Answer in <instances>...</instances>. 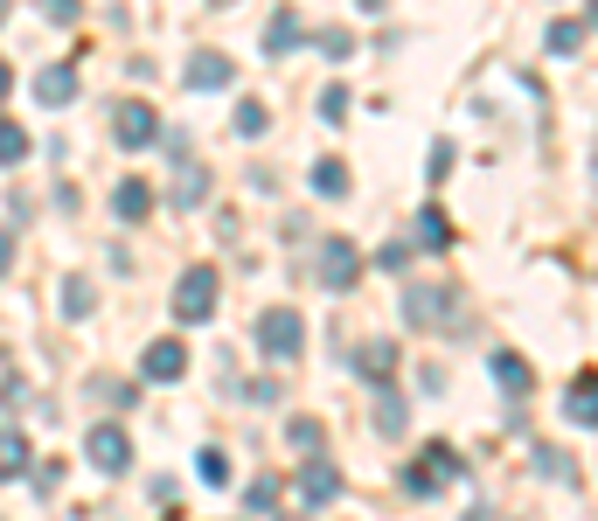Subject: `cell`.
<instances>
[{"label":"cell","mask_w":598,"mask_h":521,"mask_svg":"<svg viewBox=\"0 0 598 521\" xmlns=\"http://www.w3.org/2000/svg\"><path fill=\"white\" fill-rule=\"evenodd\" d=\"M216 265H189L181 272V285H174V320H189V327H202L216 313Z\"/></svg>","instance_id":"6da1fadb"},{"label":"cell","mask_w":598,"mask_h":521,"mask_svg":"<svg viewBox=\"0 0 598 521\" xmlns=\"http://www.w3.org/2000/svg\"><path fill=\"white\" fill-rule=\"evenodd\" d=\"M257 348H265V361H293L306 348V320L293 306H272V313H257Z\"/></svg>","instance_id":"7a4b0ae2"},{"label":"cell","mask_w":598,"mask_h":521,"mask_svg":"<svg viewBox=\"0 0 598 521\" xmlns=\"http://www.w3.org/2000/svg\"><path fill=\"white\" fill-rule=\"evenodd\" d=\"M459 473H466V466H459V452H453V446H425V452H418V466L404 473V493H418V501H425V493L453 487Z\"/></svg>","instance_id":"3957f363"},{"label":"cell","mask_w":598,"mask_h":521,"mask_svg":"<svg viewBox=\"0 0 598 521\" xmlns=\"http://www.w3.org/2000/svg\"><path fill=\"white\" fill-rule=\"evenodd\" d=\"M112 140L133 146V153L153 146V140H161V112H153L146 98H119V104H112Z\"/></svg>","instance_id":"277c9868"},{"label":"cell","mask_w":598,"mask_h":521,"mask_svg":"<svg viewBox=\"0 0 598 521\" xmlns=\"http://www.w3.org/2000/svg\"><path fill=\"white\" fill-rule=\"evenodd\" d=\"M404 320H411V327H425V334L453 327V293H446V285H418V293L404 299Z\"/></svg>","instance_id":"5b68a950"},{"label":"cell","mask_w":598,"mask_h":521,"mask_svg":"<svg viewBox=\"0 0 598 521\" xmlns=\"http://www.w3.org/2000/svg\"><path fill=\"white\" fill-rule=\"evenodd\" d=\"M84 452H91L98 473H125V466H133V438H125L119 425H98V431L84 438Z\"/></svg>","instance_id":"8992f818"},{"label":"cell","mask_w":598,"mask_h":521,"mask_svg":"<svg viewBox=\"0 0 598 521\" xmlns=\"http://www.w3.org/2000/svg\"><path fill=\"white\" fill-rule=\"evenodd\" d=\"M362 278V251L348 237H327L321 244V285H334V293H348V285Z\"/></svg>","instance_id":"52a82bcc"},{"label":"cell","mask_w":598,"mask_h":521,"mask_svg":"<svg viewBox=\"0 0 598 521\" xmlns=\"http://www.w3.org/2000/svg\"><path fill=\"white\" fill-rule=\"evenodd\" d=\"M140 376L146 382H181V376H189V348H181L174 334H161V341L140 355Z\"/></svg>","instance_id":"ba28073f"},{"label":"cell","mask_w":598,"mask_h":521,"mask_svg":"<svg viewBox=\"0 0 598 521\" xmlns=\"http://www.w3.org/2000/svg\"><path fill=\"white\" fill-rule=\"evenodd\" d=\"M293 487H300V501H306V508H327L334 493H342V466H327V459H306L300 473H293Z\"/></svg>","instance_id":"9c48e42d"},{"label":"cell","mask_w":598,"mask_h":521,"mask_svg":"<svg viewBox=\"0 0 598 521\" xmlns=\"http://www.w3.org/2000/svg\"><path fill=\"white\" fill-rule=\"evenodd\" d=\"M230 76H237V63H230L223 49H195V57H189V84L195 91H223Z\"/></svg>","instance_id":"30bf717a"},{"label":"cell","mask_w":598,"mask_h":521,"mask_svg":"<svg viewBox=\"0 0 598 521\" xmlns=\"http://www.w3.org/2000/svg\"><path fill=\"white\" fill-rule=\"evenodd\" d=\"M564 417H570V425H585V431H598V369H585L578 382H570Z\"/></svg>","instance_id":"8fae6325"},{"label":"cell","mask_w":598,"mask_h":521,"mask_svg":"<svg viewBox=\"0 0 598 521\" xmlns=\"http://www.w3.org/2000/svg\"><path fill=\"white\" fill-rule=\"evenodd\" d=\"M174 208H202V202H210V167H202V161H181V174H174Z\"/></svg>","instance_id":"7c38bea8"},{"label":"cell","mask_w":598,"mask_h":521,"mask_svg":"<svg viewBox=\"0 0 598 521\" xmlns=\"http://www.w3.org/2000/svg\"><path fill=\"white\" fill-rule=\"evenodd\" d=\"M112 216L119 223H146L153 216V188H146V181H119V188H112Z\"/></svg>","instance_id":"4fadbf2b"},{"label":"cell","mask_w":598,"mask_h":521,"mask_svg":"<svg viewBox=\"0 0 598 521\" xmlns=\"http://www.w3.org/2000/svg\"><path fill=\"white\" fill-rule=\"evenodd\" d=\"M36 98L49 104V112H63V104L77 98V70H70V63H49V70L36 76Z\"/></svg>","instance_id":"5bb4252c"},{"label":"cell","mask_w":598,"mask_h":521,"mask_svg":"<svg viewBox=\"0 0 598 521\" xmlns=\"http://www.w3.org/2000/svg\"><path fill=\"white\" fill-rule=\"evenodd\" d=\"M418 251H453V216L438 202L418 208Z\"/></svg>","instance_id":"9a60e30c"},{"label":"cell","mask_w":598,"mask_h":521,"mask_svg":"<svg viewBox=\"0 0 598 521\" xmlns=\"http://www.w3.org/2000/svg\"><path fill=\"white\" fill-rule=\"evenodd\" d=\"M355 376L389 382V376H397V348H389V341H362V348H355Z\"/></svg>","instance_id":"2e32d148"},{"label":"cell","mask_w":598,"mask_h":521,"mask_svg":"<svg viewBox=\"0 0 598 521\" xmlns=\"http://www.w3.org/2000/svg\"><path fill=\"white\" fill-rule=\"evenodd\" d=\"M57 299H63V320H91V306H98V293H91L84 272H70V278L57 285Z\"/></svg>","instance_id":"e0dca14e"},{"label":"cell","mask_w":598,"mask_h":521,"mask_svg":"<svg viewBox=\"0 0 598 521\" xmlns=\"http://www.w3.org/2000/svg\"><path fill=\"white\" fill-rule=\"evenodd\" d=\"M300 42H306V21H300L293 8H278L272 29H265V49H272V57H285V49H300Z\"/></svg>","instance_id":"ac0fdd59"},{"label":"cell","mask_w":598,"mask_h":521,"mask_svg":"<svg viewBox=\"0 0 598 521\" xmlns=\"http://www.w3.org/2000/svg\"><path fill=\"white\" fill-rule=\"evenodd\" d=\"M494 382H501L508 397H529V389H536V376H529V361H523V355H508V348L494 355Z\"/></svg>","instance_id":"d6986e66"},{"label":"cell","mask_w":598,"mask_h":521,"mask_svg":"<svg viewBox=\"0 0 598 521\" xmlns=\"http://www.w3.org/2000/svg\"><path fill=\"white\" fill-rule=\"evenodd\" d=\"M285 446H293V452H306V459H321V446H327L321 417H293V425H285Z\"/></svg>","instance_id":"ffe728a7"},{"label":"cell","mask_w":598,"mask_h":521,"mask_svg":"<svg viewBox=\"0 0 598 521\" xmlns=\"http://www.w3.org/2000/svg\"><path fill=\"white\" fill-rule=\"evenodd\" d=\"M21 473H29V438L0 431V480H21Z\"/></svg>","instance_id":"44dd1931"},{"label":"cell","mask_w":598,"mask_h":521,"mask_svg":"<svg viewBox=\"0 0 598 521\" xmlns=\"http://www.w3.org/2000/svg\"><path fill=\"white\" fill-rule=\"evenodd\" d=\"M314 195H348V161H334V153H327V161H314Z\"/></svg>","instance_id":"7402d4cb"},{"label":"cell","mask_w":598,"mask_h":521,"mask_svg":"<svg viewBox=\"0 0 598 521\" xmlns=\"http://www.w3.org/2000/svg\"><path fill=\"white\" fill-rule=\"evenodd\" d=\"M29 133H21V125L14 119H0V167H21V161H29Z\"/></svg>","instance_id":"603a6c76"},{"label":"cell","mask_w":598,"mask_h":521,"mask_svg":"<svg viewBox=\"0 0 598 521\" xmlns=\"http://www.w3.org/2000/svg\"><path fill=\"white\" fill-rule=\"evenodd\" d=\"M265 125H272V112H265L257 98H244V104H237V140H265Z\"/></svg>","instance_id":"cb8c5ba5"},{"label":"cell","mask_w":598,"mask_h":521,"mask_svg":"<svg viewBox=\"0 0 598 521\" xmlns=\"http://www.w3.org/2000/svg\"><path fill=\"white\" fill-rule=\"evenodd\" d=\"M404 425H411L404 397H389V389H383V397H376V431H404Z\"/></svg>","instance_id":"d4e9b609"},{"label":"cell","mask_w":598,"mask_h":521,"mask_svg":"<svg viewBox=\"0 0 598 521\" xmlns=\"http://www.w3.org/2000/svg\"><path fill=\"white\" fill-rule=\"evenodd\" d=\"M536 473H543V480H570V459H564L557 446H536Z\"/></svg>","instance_id":"484cf974"},{"label":"cell","mask_w":598,"mask_h":521,"mask_svg":"<svg viewBox=\"0 0 598 521\" xmlns=\"http://www.w3.org/2000/svg\"><path fill=\"white\" fill-rule=\"evenodd\" d=\"M578 42H585V21H557V29H550V49H557V57H570Z\"/></svg>","instance_id":"4316f807"},{"label":"cell","mask_w":598,"mask_h":521,"mask_svg":"<svg viewBox=\"0 0 598 521\" xmlns=\"http://www.w3.org/2000/svg\"><path fill=\"white\" fill-rule=\"evenodd\" d=\"M272 501H278V480H251V487H244V508H251V514H265Z\"/></svg>","instance_id":"83f0119b"},{"label":"cell","mask_w":598,"mask_h":521,"mask_svg":"<svg viewBox=\"0 0 598 521\" xmlns=\"http://www.w3.org/2000/svg\"><path fill=\"white\" fill-rule=\"evenodd\" d=\"M195 473H202V480H210V487H223V480H230V459H223V452L210 446V452H202V459H195Z\"/></svg>","instance_id":"f1b7e54d"},{"label":"cell","mask_w":598,"mask_h":521,"mask_svg":"<svg viewBox=\"0 0 598 521\" xmlns=\"http://www.w3.org/2000/svg\"><path fill=\"white\" fill-rule=\"evenodd\" d=\"M376 265H383V272H404V265H411V244H404V237H389V244L376 251Z\"/></svg>","instance_id":"f546056e"},{"label":"cell","mask_w":598,"mask_h":521,"mask_svg":"<svg viewBox=\"0 0 598 521\" xmlns=\"http://www.w3.org/2000/svg\"><path fill=\"white\" fill-rule=\"evenodd\" d=\"M42 14H49V21H57V29H70V21H77V14H84V0H42Z\"/></svg>","instance_id":"4dcf8cb0"},{"label":"cell","mask_w":598,"mask_h":521,"mask_svg":"<svg viewBox=\"0 0 598 521\" xmlns=\"http://www.w3.org/2000/svg\"><path fill=\"white\" fill-rule=\"evenodd\" d=\"M321 112H327V119H348V91H342V84H334V91L321 98Z\"/></svg>","instance_id":"1f68e13d"},{"label":"cell","mask_w":598,"mask_h":521,"mask_svg":"<svg viewBox=\"0 0 598 521\" xmlns=\"http://www.w3.org/2000/svg\"><path fill=\"white\" fill-rule=\"evenodd\" d=\"M14 272V229H0V278Z\"/></svg>","instance_id":"d6a6232c"},{"label":"cell","mask_w":598,"mask_h":521,"mask_svg":"<svg viewBox=\"0 0 598 521\" xmlns=\"http://www.w3.org/2000/svg\"><path fill=\"white\" fill-rule=\"evenodd\" d=\"M466 521H501V514H494V508H474V514H466Z\"/></svg>","instance_id":"836d02e7"},{"label":"cell","mask_w":598,"mask_h":521,"mask_svg":"<svg viewBox=\"0 0 598 521\" xmlns=\"http://www.w3.org/2000/svg\"><path fill=\"white\" fill-rule=\"evenodd\" d=\"M8 84H14V70H8V63H0V98H8Z\"/></svg>","instance_id":"e575fe53"},{"label":"cell","mask_w":598,"mask_h":521,"mask_svg":"<svg viewBox=\"0 0 598 521\" xmlns=\"http://www.w3.org/2000/svg\"><path fill=\"white\" fill-rule=\"evenodd\" d=\"M591 29H598V0H591Z\"/></svg>","instance_id":"d590c367"},{"label":"cell","mask_w":598,"mask_h":521,"mask_svg":"<svg viewBox=\"0 0 598 521\" xmlns=\"http://www.w3.org/2000/svg\"><path fill=\"white\" fill-rule=\"evenodd\" d=\"M0 21H8V0H0Z\"/></svg>","instance_id":"8d00e7d4"},{"label":"cell","mask_w":598,"mask_h":521,"mask_svg":"<svg viewBox=\"0 0 598 521\" xmlns=\"http://www.w3.org/2000/svg\"><path fill=\"white\" fill-rule=\"evenodd\" d=\"M278 521H285V514H278Z\"/></svg>","instance_id":"74e56055"}]
</instances>
